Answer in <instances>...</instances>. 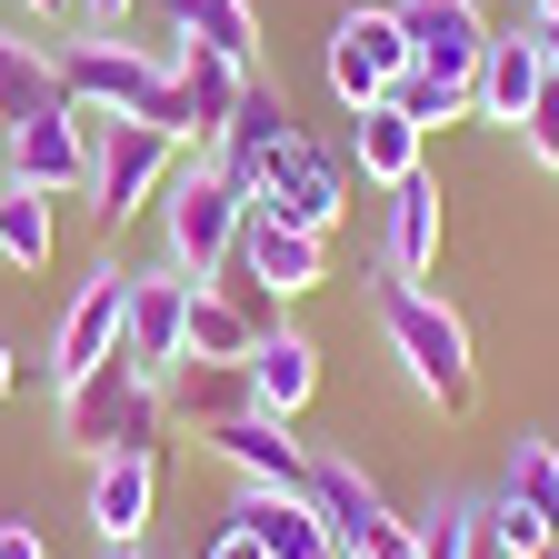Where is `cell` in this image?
Wrapping results in <instances>:
<instances>
[{
    "instance_id": "cell-1",
    "label": "cell",
    "mask_w": 559,
    "mask_h": 559,
    "mask_svg": "<svg viewBox=\"0 0 559 559\" xmlns=\"http://www.w3.org/2000/svg\"><path fill=\"white\" fill-rule=\"evenodd\" d=\"M380 340H390V360L400 380L430 400L440 419H469L479 409V360H469V320L440 300V290H419V280H380Z\"/></svg>"
},
{
    "instance_id": "cell-2",
    "label": "cell",
    "mask_w": 559,
    "mask_h": 559,
    "mask_svg": "<svg viewBox=\"0 0 559 559\" xmlns=\"http://www.w3.org/2000/svg\"><path fill=\"white\" fill-rule=\"evenodd\" d=\"M160 419H170V380H151L130 349H110L91 380H70V390H60V440L81 450V460L160 450Z\"/></svg>"
},
{
    "instance_id": "cell-3",
    "label": "cell",
    "mask_w": 559,
    "mask_h": 559,
    "mask_svg": "<svg viewBox=\"0 0 559 559\" xmlns=\"http://www.w3.org/2000/svg\"><path fill=\"white\" fill-rule=\"evenodd\" d=\"M240 221H250V190H230L210 151H180V170L160 180V240H170V270H180V280H221V270L240 260Z\"/></svg>"
},
{
    "instance_id": "cell-4",
    "label": "cell",
    "mask_w": 559,
    "mask_h": 559,
    "mask_svg": "<svg viewBox=\"0 0 559 559\" xmlns=\"http://www.w3.org/2000/svg\"><path fill=\"white\" fill-rule=\"evenodd\" d=\"M250 210H270V221H290V230L330 240V230H340V210H349V160H340V151H320L310 130H290V140L260 160Z\"/></svg>"
},
{
    "instance_id": "cell-5",
    "label": "cell",
    "mask_w": 559,
    "mask_h": 559,
    "mask_svg": "<svg viewBox=\"0 0 559 559\" xmlns=\"http://www.w3.org/2000/svg\"><path fill=\"white\" fill-rule=\"evenodd\" d=\"M180 170V140L151 120H91V210L130 221L140 200H160V180Z\"/></svg>"
},
{
    "instance_id": "cell-6",
    "label": "cell",
    "mask_w": 559,
    "mask_h": 559,
    "mask_svg": "<svg viewBox=\"0 0 559 559\" xmlns=\"http://www.w3.org/2000/svg\"><path fill=\"white\" fill-rule=\"evenodd\" d=\"M409 70V40H400V11L380 0H360V11H340L330 21V91H340V110H380V91Z\"/></svg>"
},
{
    "instance_id": "cell-7",
    "label": "cell",
    "mask_w": 559,
    "mask_h": 559,
    "mask_svg": "<svg viewBox=\"0 0 559 559\" xmlns=\"http://www.w3.org/2000/svg\"><path fill=\"white\" fill-rule=\"evenodd\" d=\"M120 310H130V270L120 260H100L81 290H70V310H60V330H50V390H70V380H91L110 349H120Z\"/></svg>"
},
{
    "instance_id": "cell-8",
    "label": "cell",
    "mask_w": 559,
    "mask_h": 559,
    "mask_svg": "<svg viewBox=\"0 0 559 559\" xmlns=\"http://www.w3.org/2000/svg\"><path fill=\"white\" fill-rule=\"evenodd\" d=\"M210 460H221L240 489H310V440L290 430V419H270V409H230V419H210Z\"/></svg>"
},
{
    "instance_id": "cell-9",
    "label": "cell",
    "mask_w": 559,
    "mask_h": 559,
    "mask_svg": "<svg viewBox=\"0 0 559 559\" xmlns=\"http://www.w3.org/2000/svg\"><path fill=\"white\" fill-rule=\"evenodd\" d=\"M91 120H100V110H50V120L11 130V160H0V180H11V190H40V200L91 190Z\"/></svg>"
},
{
    "instance_id": "cell-10",
    "label": "cell",
    "mask_w": 559,
    "mask_h": 559,
    "mask_svg": "<svg viewBox=\"0 0 559 559\" xmlns=\"http://www.w3.org/2000/svg\"><path fill=\"white\" fill-rule=\"evenodd\" d=\"M409 70H440V81H479V50H489V11L479 0H390Z\"/></svg>"
},
{
    "instance_id": "cell-11",
    "label": "cell",
    "mask_w": 559,
    "mask_h": 559,
    "mask_svg": "<svg viewBox=\"0 0 559 559\" xmlns=\"http://www.w3.org/2000/svg\"><path fill=\"white\" fill-rule=\"evenodd\" d=\"M539 91H549V60H539V31H530V21H520V31H489V50H479V81H469V120H500V130H530Z\"/></svg>"
},
{
    "instance_id": "cell-12",
    "label": "cell",
    "mask_w": 559,
    "mask_h": 559,
    "mask_svg": "<svg viewBox=\"0 0 559 559\" xmlns=\"http://www.w3.org/2000/svg\"><path fill=\"white\" fill-rule=\"evenodd\" d=\"M240 280H260L270 300H310L320 280H330V240H310V230H290V221H270V210H250L240 221V260H230Z\"/></svg>"
},
{
    "instance_id": "cell-13",
    "label": "cell",
    "mask_w": 559,
    "mask_h": 559,
    "mask_svg": "<svg viewBox=\"0 0 559 559\" xmlns=\"http://www.w3.org/2000/svg\"><path fill=\"white\" fill-rule=\"evenodd\" d=\"M180 320H190V280L160 260V270H130V310H120V349L151 380H170L180 370Z\"/></svg>"
},
{
    "instance_id": "cell-14",
    "label": "cell",
    "mask_w": 559,
    "mask_h": 559,
    "mask_svg": "<svg viewBox=\"0 0 559 559\" xmlns=\"http://www.w3.org/2000/svg\"><path fill=\"white\" fill-rule=\"evenodd\" d=\"M151 500H160V460H151V450H110V460H91V530H100V549H140Z\"/></svg>"
},
{
    "instance_id": "cell-15",
    "label": "cell",
    "mask_w": 559,
    "mask_h": 559,
    "mask_svg": "<svg viewBox=\"0 0 559 559\" xmlns=\"http://www.w3.org/2000/svg\"><path fill=\"white\" fill-rule=\"evenodd\" d=\"M240 380H250V409L300 419L310 390H320V340H300V330H260V340H250V360H240Z\"/></svg>"
},
{
    "instance_id": "cell-16",
    "label": "cell",
    "mask_w": 559,
    "mask_h": 559,
    "mask_svg": "<svg viewBox=\"0 0 559 559\" xmlns=\"http://www.w3.org/2000/svg\"><path fill=\"white\" fill-rule=\"evenodd\" d=\"M230 520H240L270 559H349V549L330 539V520L300 500V489H240V500H230Z\"/></svg>"
},
{
    "instance_id": "cell-17",
    "label": "cell",
    "mask_w": 559,
    "mask_h": 559,
    "mask_svg": "<svg viewBox=\"0 0 559 559\" xmlns=\"http://www.w3.org/2000/svg\"><path fill=\"white\" fill-rule=\"evenodd\" d=\"M349 170H360L370 190H400V180H419V170H430V130H419V120H400L390 100L380 110H349V151H340Z\"/></svg>"
},
{
    "instance_id": "cell-18",
    "label": "cell",
    "mask_w": 559,
    "mask_h": 559,
    "mask_svg": "<svg viewBox=\"0 0 559 559\" xmlns=\"http://www.w3.org/2000/svg\"><path fill=\"white\" fill-rule=\"evenodd\" d=\"M300 500H310V510L330 520V539H340L349 559H360V549H370V530L390 520V500H380V479H370L360 460H330V450L310 460V489H300Z\"/></svg>"
},
{
    "instance_id": "cell-19",
    "label": "cell",
    "mask_w": 559,
    "mask_h": 559,
    "mask_svg": "<svg viewBox=\"0 0 559 559\" xmlns=\"http://www.w3.org/2000/svg\"><path fill=\"white\" fill-rule=\"evenodd\" d=\"M380 260H390V280L440 270V180L430 170L400 180V190H380Z\"/></svg>"
},
{
    "instance_id": "cell-20",
    "label": "cell",
    "mask_w": 559,
    "mask_h": 559,
    "mask_svg": "<svg viewBox=\"0 0 559 559\" xmlns=\"http://www.w3.org/2000/svg\"><path fill=\"white\" fill-rule=\"evenodd\" d=\"M160 60H170V81H180V110H190V151H210V140L230 130V110H240L250 70L210 60V50H180V40H160Z\"/></svg>"
},
{
    "instance_id": "cell-21",
    "label": "cell",
    "mask_w": 559,
    "mask_h": 559,
    "mask_svg": "<svg viewBox=\"0 0 559 559\" xmlns=\"http://www.w3.org/2000/svg\"><path fill=\"white\" fill-rule=\"evenodd\" d=\"M160 21L180 50H210L230 70H260V11L250 0H160Z\"/></svg>"
},
{
    "instance_id": "cell-22",
    "label": "cell",
    "mask_w": 559,
    "mask_h": 559,
    "mask_svg": "<svg viewBox=\"0 0 559 559\" xmlns=\"http://www.w3.org/2000/svg\"><path fill=\"white\" fill-rule=\"evenodd\" d=\"M50 110H70L50 40H21V31H0V130H31V120H50Z\"/></svg>"
},
{
    "instance_id": "cell-23",
    "label": "cell",
    "mask_w": 559,
    "mask_h": 559,
    "mask_svg": "<svg viewBox=\"0 0 559 559\" xmlns=\"http://www.w3.org/2000/svg\"><path fill=\"white\" fill-rule=\"evenodd\" d=\"M280 140H290V100L250 81V91H240V110H230V130L210 140V160H221V180H230V190H250V180H260V160L280 151Z\"/></svg>"
},
{
    "instance_id": "cell-24",
    "label": "cell",
    "mask_w": 559,
    "mask_h": 559,
    "mask_svg": "<svg viewBox=\"0 0 559 559\" xmlns=\"http://www.w3.org/2000/svg\"><path fill=\"white\" fill-rule=\"evenodd\" d=\"M250 340H260V320L221 290V280H190V320H180V370L190 360H221V370H240L250 360Z\"/></svg>"
},
{
    "instance_id": "cell-25",
    "label": "cell",
    "mask_w": 559,
    "mask_h": 559,
    "mask_svg": "<svg viewBox=\"0 0 559 559\" xmlns=\"http://www.w3.org/2000/svg\"><path fill=\"white\" fill-rule=\"evenodd\" d=\"M489 500L530 510V530H539V539H559V440L520 430V440H510V469H500V489H489Z\"/></svg>"
},
{
    "instance_id": "cell-26",
    "label": "cell",
    "mask_w": 559,
    "mask_h": 559,
    "mask_svg": "<svg viewBox=\"0 0 559 559\" xmlns=\"http://www.w3.org/2000/svg\"><path fill=\"white\" fill-rule=\"evenodd\" d=\"M50 250H60V221H50V200L0 180V260H11V270H40Z\"/></svg>"
},
{
    "instance_id": "cell-27",
    "label": "cell",
    "mask_w": 559,
    "mask_h": 559,
    "mask_svg": "<svg viewBox=\"0 0 559 559\" xmlns=\"http://www.w3.org/2000/svg\"><path fill=\"white\" fill-rule=\"evenodd\" d=\"M400 120H419V130H440V120H469V81H440V70H400V81L380 91Z\"/></svg>"
},
{
    "instance_id": "cell-28",
    "label": "cell",
    "mask_w": 559,
    "mask_h": 559,
    "mask_svg": "<svg viewBox=\"0 0 559 559\" xmlns=\"http://www.w3.org/2000/svg\"><path fill=\"white\" fill-rule=\"evenodd\" d=\"M180 409H190V419H230V409H250V380L221 370V360H190V370H180Z\"/></svg>"
},
{
    "instance_id": "cell-29",
    "label": "cell",
    "mask_w": 559,
    "mask_h": 559,
    "mask_svg": "<svg viewBox=\"0 0 559 559\" xmlns=\"http://www.w3.org/2000/svg\"><path fill=\"white\" fill-rule=\"evenodd\" d=\"M520 140H530V160H539V170L559 180V81L539 91V110H530V130H520Z\"/></svg>"
},
{
    "instance_id": "cell-30",
    "label": "cell",
    "mask_w": 559,
    "mask_h": 559,
    "mask_svg": "<svg viewBox=\"0 0 559 559\" xmlns=\"http://www.w3.org/2000/svg\"><path fill=\"white\" fill-rule=\"evenodd\" d=\"M360 559H419V520H380Z\"/></svg>"
},
{
    "instance_id": "cell-31",
    "label": "cell",
    "mask_w": 559,
    "mask_h": 559,
    "mask_svg": "<svg viewBox=\"0 0 559 559\" xmlns=\"http://www.w3.org/2000/svg\"><path fill=\"white\" fill-rule=\"evenodd\" d=\"M70 21L81 31H130V0H70Z\"/></svg>"
},
{
    "instance_id": "cell-32",
    "label": "cell",
    "mask_w": 559,
    "mask_h": 559,
    "mask_svg": "<svg viewBox=\"0 0 559 559\" xmlns=\"http://www.w3.org/2000/svg\"><path fill=\"white\" fill-rule=\"evenodd\" d=\"M0 559H50V539L31 520H0Z\"/></svg>"
},
{
    "instance_id": "cell-33",
    "label": "cell",
    "mask_w": 559,
    "mask_h": 559,
    "mask_svg": "<svg viewBox=\"0 0 559 559\" xmlns=\"http://www.w3.org/2000/svg\"><path fill=\"white\" fill-rule=\"evenodd\" d=\"M200 559H270V549H260V539H250V530H240V520H230V530H221V539H210V549H200Z\"/></svg>"
},
{
    "instance_id": "cell-34",
    "label": "cell",
    "mask_w": 559,
    "mask_h": 559,
    "mask_svg": "<svg viewBox=\"0 0 559 559\" xmlns=\"http://www.w3.org/2000/svg\"><path fill=\"white\" fill-rule=\"evenodd\" d=\"M539 31V60H549V81H559V21H530Z\"/></svg>"
},
{
    "instance_id": "cell-35",
    "label": "cell",
    "mask_w": 559,
    "mask_h": 559,
    "mask_svg": "<svg viewBox=\"0 0 559 559\" xmlns=\"http://www.w3.org/2000/svg\"><path fill=\"white\" fill-rule=\"evenodd\" d=\"M21 11H31V21H70V0H21Z\"/></svg>"
},
{
    "instance_id": "cell-36",
    "label": "cell",
    "mask_w": 559,
    "mask_h": 559,
    "mask_svg": "<svg viewBox=\"0 0 559 559\" xmlns=\"http://www.w3.org/2000/svg\"><path fill=\"white\" fill-rule=\"evenodd\" d=\"M11 380H21V360H11V340H0V400H11Z\"/></svg>"
},
{
    "instance_id": "cell-37",
    "label": "cell",
    "mask_w": 559,
    "mask_h": 559,
    "mask_svg": "<svg viewBox=\"0 0 559 559\" xmlns=\"http://www.w3.org/2000/svg\"><path fill=\"white\" fill-rule=\"evenodd\" d=\"M530 21H559V0H530Z\"/></svg>"
},
{
    "instance_id": "cell-38",
    "label": "cell",
    "mask_w": 559,
    "mask_h": 559,
    "mask_svg": "<svg viewBox=\"0 0 559 559\" xmlns=\"http://www.w3.org/2000/svg\"><path fill=\"white\" fill-rule=\"evenodd\" d=\"M100 559H140V549H100Z\"/></svg>"
},
{
    "instance_id": "cell-39",
    "label": "cell",
    "mask_w": 559,
    "mask_h": 559,
    "mask_svg": "<svg viewBox=\"0 0 559 559\" xmlns=\"http://www.w3.org/2000/svg\"><path fill=\"white\" fill-rule=\"evenodd\" d=\"M530 559H559V549H530Z\"/></svg>"
}]
</instances>
